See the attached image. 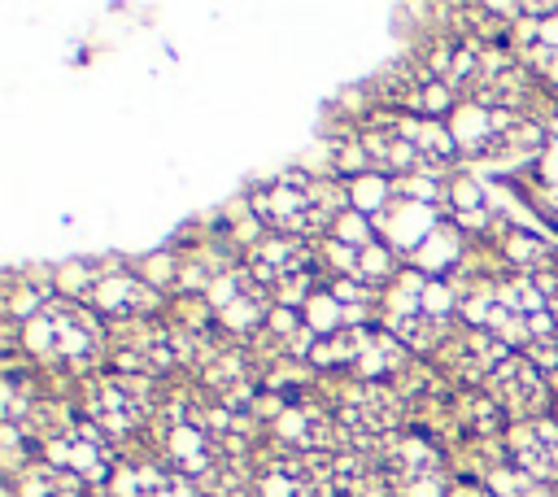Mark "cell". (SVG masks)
Instances as JSON below:
<instances>
[{
	"instance_id": "cell-6",
	"label": "cell",
	"mask_w": 558,
	"mask_h": 497,
	"mask_svg": "<svg viewBox=\"0 0 558 497\" xmlns=\"http://www.w3.org/2000/svg\"><path fill=\"white\" fill-rule=\"evenodd\" d=\"M266 497H341V458H293L262 480Z\"/></svg>"
},
{
	"instance_id": "cell-7",
	"label": "cell",
	"mask_w": 558,
	"mask_h": 497,
	"mask_svg": "<svg viewBox=\"0 0 558 497\" xmlns=\"http://www.w3.org/2000/svg\"><path fill=\"white\" fill-rule=\"evenodd\" d=\"M49 458L79 480H105L110 475V441L84 423H71L58 441H49Z\"/></svg>"
},
{
	"instance_id": "cell-19",
	"label": "cell",
	"mask_w": 558,
	"mask_h": 497,
	"mask_svg": "<svg viewBox=\"0 0 558 497\" xmlns=\"http://www.w3.org/2000/svg\"><path fill=\"white\" fill-rule=\"evenodd\" d=\"M536 66L558 79V10L536 27Z\"/></svg>"
},
{
	"instance_id": "cell-12",
	"label": "cell",
	"mask_w": 558,
	"mask_h": 497,
	"mask_svg": "<svg viewBox=\"0 0 558 497\" xmlns=\"http://www.w3.org/2000/svg\"><path fill=\"white\" fill-rule=\"evenodd\" d=\"M489 384H493V393H497L506 406H515V410H541V406H545V388H541L536 371H532L528 362H519V358H506V362L489 375Z\"/></svg>"
},
{
	"instance_id": "cell-2",
	"label": "cell",
	"mask_w": 558,
	"mask_h": 497,
	"mask_svg": "<svg viewBox=\"0 0 558 497\" xmlns=\"http://www.w3.org/2000/svg\"><path fill=\"white\" fill-rule=\"evenodd\" d=\"M445 315H449V297L423 280L419 271H410L397 293H393V306H389V319H393V336L402 341H415V345H428L441 336L445 328Z\"/></svg>"
},
{
	"instance_id": "cell-14",
	"label": "cell",
	"mask_w": 558,
	"mask_h": 497,
	"mask_svg": "<svg viewBox=\"0 0 558 497\" xmlns=\"http://www.w3.org/2000/svg\"><path fill=\"white\" fill-rule=\"evenodd\" d=\"M114 488H118V497H188V484L179 475L153 471V467H144V471H118Z\"/></svg>"
},
{
	"instance_id": "cell-3",
	"label": "cell",
	"mask_w": 558,
	"mask_h": 497,
	"mask_svg": "<svg viewBox=\"0 0 558 497\" xmlns=\"http://www.w3.org/2000/svg\"><path fill=\"white\" fill-rule=\"evenodd\" d=\"M27 345L40 354V358H84L92 354L97 345V328L92 319L71 306V302H49L31 315L27 323Z\"/></svg>"
},
{
	"instance_id": "cell-1",
	"label": "cell",
	"mask_w": 558,
	"mask_h": 497,
	"mask_svg": "<svg viewBox=\"0 0 558 497\" xmlns=\"http://www.w3.org/2000/svg\"><path fill=\"white\" fill-rule=\"evenodd\" d=\"M367 149L389 170H436L449 162L454 140L428 118H380L367 131Z\"/></svg>"
},
{
	"instance_id": "cell-11",
	"label": "cell",
	"mask_w": 558,
	"mask_h": 497,
	"mask_svg": "<svg viewBox=\"0 0 558 497\" xmlns=\"http://www.w3.org/2000/svg\"><path fill=\"white\" fill-rule=\"evenodd\" d=\"M510 449H515V462H519L528 475H536V480H554V475H558V428H549V423H528V428L515 432Z\"/></svg>"
},
{
	"instance_id": "cell-15",
	"label": "cell",
	"mask_w": 558,
	"mask_h": 497,
	"mask_svg": "<svg viewBox=\"0 0 558 497\" xmlns=\"http://www.w3.org/2000/svg\"><path fill=\"white\" fill-rule=\"evenodd\" d=\"M306 263H310V254L297 244V240H270L262 254L253 258V267H257V276L262 280H275V276H293V271H306Z\"/></svg>"
},
{
	"instance_id": "cell-10",
	"label": "cell",
	"mask_w": 558,
	"mask_h": 497,
	"mask_svg": "<svg viewBox=\"0 0 558 497\" xmlns=\"http://www.w3.org/2000/svg\"><path fill=\"white\" fill-rule=\"evenodd\" d=\"M345 423L358 432V436H384L393 423H397V397L393 393H384V388H376V384H367V388H354L350 397H345Z\"/></svg>"
},
{
	"instance_id": "cell-16",
	"label": "cell",
	"mask_w": 558,
	"mask_h": 497,
	"mask_svg": "<svg viewBox=\"0 0 558 497\" xmlns=\"http://www.w3.org/2000/svg\"><path fill=\"white\" fill-rule=\"evenodd\" d=\"M23 497H79V475L62 467H31L23 475Z\"/></svg>"
},
{
	"instance_id": "cell-5",
	"label": "cell",
	"mask_w": 558,
	"mask_h": 497,
	"mask_svg": "<svg viewBox=\"0 0 558 497\" xmlns=\"http://www.w3.org/2000/svg\"><path fill=\"white\" fill-rule=\"evenodd\" d=\"M475 319H484L497 332V341H510V345L541 341L549 332V310L532 284H510V289L493 293L489 306L475 310Z\"/></svg>"
},
{
	"instance_id": "cell-17",
	"label": "cell",
	"mask_w": 558,
	"mask_h": 497,
	"mask_svg": "<svg viewBox=\"0 0 558 497\" xmlns=\"http://www.w3.org/2000/svg\"><path fill=\"white\" fill-rule=\"evenodd\" d=\"M279 432H284L289 441H297V445H319V441H328V423H324V415L310 410V406H289L284 419H279Z\"/></svg>"
},
{
	"instance_id": "cell-20",
	"label": "cell",
	"mask_w": 558,
	"mask_h": 497,
	"mask_svg": "<svg viewBox=\"0 0 558 497\" xmlns=\"http://www.w3.org/2000/svg\"><path fill=\"white\" fill-rule=\"evenodd\" d=\"M454 497H489V493H480V488H458Z\"/></svg>"
},
{
	"instance_id": "cell-13",
	"label": "cell",
	"mask_w": 558,
	"mask_h": 497,
	"mask_svg": "<svg viewBox=\"0 0 558 497\" xmlns=\"http://www.w3.org/2000/svg\"><path fill=\"white\" fill-rule=\"evenodd\" d=\"M88 297H92L105 315H140V310L153 306V293H149L140 280H131V276H105V280H97V284L88 289Z\"/></svg>"
},
{
	"instance_id": "cell-18",
	"label": "cell",
	"mask_w": 558,
	"mask_h": 497,
	"mask_svg": "<svg viewBox=\"0 0 558 497\" xmlns=\"http://www.w3.org/2000/svg\"><path fill=\"white\" fill-rule=\"evenodd\" d=\"M170 458H175L183 471H196V467H205V462H210V445H205L196 432L179 428V432L170 436Z\"/></svg>"
},
{
	"instance_id": "cell-8",
	"label": "cell",
	"mask_w": 558,
	"mask_h": 497,
	"mask_svg": "<svg viewBox=\"0 0 558 497\" xmlns=\"http://www.w3.org/2000/svg\"><path fill=\"white\" fill-rule=\"evenodd\" d=\"M144 410H149V397H144L140 380L110 375V380L92 384V419L105 432H131L144 419Z\"/></svg>"
},
{
	"instance_id": "cell-4",
	"label": "cell",
	"mask_w": 558,
	"mask_h": 497,
	"mask_svg": "<svg viewBox=\"0 0 558 497\" xmlns=\"http://www.w3.org/2000/svg\"><path fill=\"white\" fill-rule=\"evenodd\" d=\"M257 214L279 227V231H289V235H302L310 227H324L328 214H332V196L315 183H302V179H279L275 188H266L257 196Z\"/></svg>"
},
{
	"instance_id": "cell-9",
	"label": "cell",
	"mask_w": 558,
	"mask_h": 497,
	"mask_svg": "<svg viewBox=\"0 0 558 497\" xmlns=\"http://www.w3.org/2000/svg\"><path fill=\"white\" fill-rule=\"evenodd\" d=\"M210 306H214V315H218L227 328H253V323L262 319V310H266L257 280L244 276V271L223 276V280L210 289Z\"/></svg>"
}]
</instances>
